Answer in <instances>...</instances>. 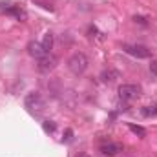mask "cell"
<instances>
[{"mask_svg":"<svg viewBox=\"0 0 157 157\" xmlns=\"http://www.w3.org/2000/svg\"><path fill=\"white\" fill-rule=\"evenodd\" d=\"M24 106L28 108V112H29V113H33V115H37V117H39L40 113L44 112V108H46V101L42 99V95H40V93L31 91V93H28V95H26V99H24Z\"/></svg>","mask_w":157,"mask_h":157,"instance_id":"1","label":"cell"},{"mask_svg":"<svg viewBox=\"0 0 157 157\" xmlns=\"http://www.w3.org/2000/svg\"><path fill=\"white\" fill-rule=\"evenodd\" d=\"M141 91L143 90L137 84H122V86H119V99L124 104H130V102H133L135 99L141 97Z\"/></svg>","mask_w":157,"mask_h":157,"instance_id":"2","label":"cell"},{"mask_svg":"<svg viewBox=\"0 0 157 157\" xmlns=\"http://www.w3.org/2000/svg\"><path fill=\"white\" fill-rule=\"evenodd\" d=\"M68 68H70V71L75 73V75L84 73L86 68H88V57H86L84 53H73V55L70 57V60H68Z\"/></svg>","mask_w":157,"mask_h":157,"instance_id":"3","label":"cell"},{"mask_svg":"<svg viewBox=\"0 0 157 157\" xmlns=\"http://www.w3.org/2000/svg\"><path fill=\"white\" fill-rule=\"evenodd\" d=\"M122 49H124L128 55L135 57V59H150V57H152V51H150L146 46H141V44H124Z\"/></svg>","mask_w":157,"mask_h":157,"instance_id":"4","label":"cell"},{"mask_svg":"<svg viewBox=\"0 0 157 157\" xmlns=\"http://www.w3.org/2000/svg\"><path fill=\"white\" fill-rule=\"evenodd\" d=\"M57 57L55 55H51V53H48V55H44L42 59H39V71L42 73H46V71H51L55 66H57Z\"/></svg>","mask_w":157,"mask_h":157,"instance_id":"5","label":"cell"},{"mask_svg":"<svg viewBox=\"0 0 157 157\" xmlns=\"http://www.w3.org/2000/svg\"><path fill=\"white\" fill-rule=\"evenodd\" d=\"M101 152H102L104 155H108V157H113V155H117V154L122 152V144H119V143H112V141L102 143V144H101Z\"/></svg>","mask_w":157,"mask_h":157,"instance_id":"6","label":"cell"},{"mask_svg":"<svg viewBox=\"0 0 157 157\" xmlns=\"http://www.w3.org/2000/svg\"><path fill=\"white\" fill-rule=\"evenodd\" d=\"M0 11H6V13H9V15H15L18 20H20V18H26V13H24L18 6H13L11 2H0Z\"/></svg>","mask_w":157,"mask_h":157,"instance_id":"7","label":"cell"},{"mask_svg":"<svg viewBox=\"0 0 157 157\" xmlns=\"http://www.w3.org/2000/svg\"><path fill=\"white\" fill-rule=\"evenodd\" d=\"M28 51H29V55H31V57H35L37 60H39V59H42L44 55H48V53H46V49L42 48V44H40V42H29V44H28Z\"/></svg>","mask_w":157,"mask_h":157,"instance_id":"8","label":"cell"},{"mask_svg":"<svg viewBox=\"0 0 157 157\" xmlns=\"http://www.w3.org/2000/svg\"><path fill=\"white\" fill-rule=\"evenodd\" d=\"M119 78V71L115 70H104L102 73H101V80L104 82V84H112V82H115Z\"/></svg>","mask_w":157,"mask_h":157,"instance_id":"9","label":"cell"},{"mask_svg":"<svg viewBox=\"0 0 157 157\" xmlns=\"http://www.w3.org/2000/svg\"><path fill=\"white\" fill-rule=\"evenodd\" d=\"M53 40H55V37H53L51 31H46V33H44V40H42L40 44H42V48L46 49V53H49V51L53 49Z\"/></svg>","mask_w":157,"mask_h":157,"instance_id":"10","label":"cell"},{"mask_svg":"<svg viewBox=\"0 0 157 157\" xmlns=\"http://www.w3.org/2000/svg\"><path fill=\"white\" fill-rule=\"evenodd\" d=\"M141 113H143L144 117H157V102H154L152 106L141 108Z\"/></svg>","mask_w":157,"mask_h":157,"instance_id":"11","label":"cell"},{"mask_svg":"<svg viewBox=\"0 0 157 157\" xmlns=\"http://www.w3.org/2000/svg\"><path fill=\"white\" fill-rule=\"evenodd\" d=\"M128 128H130L135 135H139L141 139H143V137H146V130H144L143 126H137V124H128Z\"/></svg>","mask_w":157,"mask_h":157,"instance_id":"12","label":"cell"},{"mask_svg":"<svg viewBox=\"0 0 157 157\" xmlns=\"http://www.w3.org/2000/svg\"><path fill=\"white\" fill-rule=\"evenodd\" d=\"M42 128H44L46 133H53L55 128H57V124H55L53 121H44V122H42Z\"/></svg>","mask_w":157,"mask_h":157,"instance_id":"13","label":"cell"},{"mask_svg":"<svg viewBox=\"0 0 157 157\" xmlns=\"http://www.w3.org/2000/svg\"><path fill=\"white\" fill-rule=\"evenodd\" d=\"M150 70H152V73L157 77V60H152V64H150Z\"/></svg>","mask_w":157,"mask_h":157,"instance_id":"14","label":"cell"},{"mask_svg":"<svg viewBox=\"0 0 157 157\" xmlns=\"http://www.w3.org/2000/svg\"><path fill=\"white\" fill-rule=\"evenodd\" d=\"M71 135H73V132H71V130H66V137H64L62 141H66V143H68V141H71Z\"/></svg>","mask_w":157,"mask_h":157,"instance_id":"15","label":"cell"},{"mask_svg":"<svg viewBox=\"0 0 157 157\" xmlns=\"http://www.w3.org/2000/svg\"><path fill=\"white\" fill-rule=\"evenodd\" d=\"M133 20H135V22H141V24H146V20H144L143 17H133Z\"/></svg>","mask_w":157,"mask_h":157,"instance_id":"16","label":"cell"},{"mask_svg":"<svg viewBox=\"0 0 157 157\" xmlns=\"http://www.w3.org/2000/svg\"><path fill=\"white\" fill-rule=\"evenodd\" d=\"M80 157H90V155H80Z\"/></svg>","mask_w":157,"mask_h":157,"instance_id":"17","label":"cell"}]
</instances>
